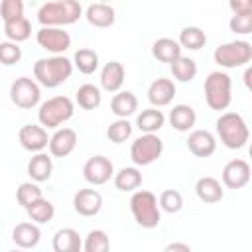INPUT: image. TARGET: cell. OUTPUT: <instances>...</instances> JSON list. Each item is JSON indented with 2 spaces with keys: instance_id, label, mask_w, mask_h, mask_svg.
I'll use <instances>...</instances> for the list:
<instances>
[{
  "instance_id": "obj_24",
  "label": "cell",
  "mask_w": 252,
  "mask_h": 252,
  "mask_svg": "<svg viewBox=\"0 0 252 252\" xmlns=\"http://www.w3.org/2000/svg\"><path fill=\"white\" fill-rule=\"evenodd\" d=\"M197 114L189 104H175L169 110V124L177 130V132H189L195 126Z\"/></svg>"
},
{
  "instance_id": "obj_4",
  "label": "cell",
  "mask_w": 252,
  "mask_h": 252,
  "mask_svg": "<svg viewBox=\"0 0 252 252\" xmlns=\"http://www.w3.org/2000/svg\"><path fill=\"white\" fill-rule=\"evenodd\" d=\"M217 134L228 150H240L246 146L250 132L244 118L238 112H224L217 118Z\"/></svg>"
},
{
  "instance_id": "obj_44",
  "label": "cell",
  "mask_w": 252,
  "mask_h": 252,
  "mask_svg": "<svg viewBox=\"0 0 252 252\" xmlns=\"http://www.w3.org/2000/svg\"><path fill=\"white\" fill-rule=\"evenodd\" d=\"M242 79H244L246 89H248V91H250V94H252V65H250V67H246V71H244Z\"/></svg>"
},
{
  "instance_id": "obj_43",
  "label": "cell",
  "mask_w": 252,
  "mask_h": 252,
  "mask_svg": "<svg viewBox=\"0 0 252 252\" xmlns=\"http://www.w3.org/2000/svg\"><path fill=\"white\" fill-rule=\"evenodd\" d=\"M161 252H193V250H191V246L185 244V242H171V244H167Z\"/></svg>"
},
{
  "instance_id": "obj_27",
  "label": "cell",
  "mask_w": 252,
  "mask_h": 252,
  "mask_svg": "<svg viewBox=\"0 0 252 252\" xmlns=\"http://www.w3.org/2000/svg\"><path fill=\"white\" fill-rule=\"evenodd\" d=\"M51 171H53V161L47 154H35L28 163V175L37 183L47 181L51 177Z\"/></svg>"
},
{
  "instance_id": "obj_26",
  "label": "cell",
  "mask_w": 252,
  "mask_h": 252,
  "mask_svg": "<svg viewBox=\"0 0 252 252\" xmlns=\"http://www.w3.org/2000/svg\"><path fill=\"white\" fill-rule=\"evenodd\" d=\"M165 124V116L158 108H146L136 116V126L144 134H156Z\"/></svg>"
},
{
  "instance_id": "obj_45",
  "label": "cell",
  "mask_w": 252,
  "mask_h": 252,
  "mask_svg": "<svg viewBox=\"0 0 252 252\" xmlns=\"http://www.w3.org/2000/svg\"><path fill=\"white\" fill-rule=\"evenodd\" d=\"M248 156L252 158V144H250V148H248Z\"/></svg>"
},
{
  "instance_id": "obj_17",
  "label": "cell",
  "mask_w": 252,
  "mask_h": 252,
  "mask_svg": "<svg viewBox=\"0 0 252 252\" xmlns=\"http://www.w3.org/2000/svg\"><path fill=\"white\" fill-rule=\"evenodd\" d=\"M187 148L197 158H209L217 150V138L209 130H193L187 138Z\"/></svg>"
},
{
  "instance_id": "obj_10",
  "label": "cell",
  "mask_w": 252,
  "mask_h": 252,
  "mask_svg": "<svg viewBox=\"0 0 252 252\" xmlns=\"http://www.w3.org/2000/svg\"><path fill=\"white\" fill-rule=\"evenodd\" d=\"M35 41L53 55H61L71 47V35L63 28H41L35 33Z\"/></svg>"
},
{
  "instance_id": "obj_25",
  "label": "cell",
  "mask_w": 252,
  "mask_h": 252,
  "mask_svg": "<svg viewBox=\"0 0 252 252\" xmlns=\"http://www.w3.org/2000/svg\"><path fill=\"white\" fill-rule=\"evenodd\" d=\"M110 110L118 118H128L138 110V98L132 91H120L110 100Z\"/></svg>"
},
{
  "instance_id": "obj_31",
  "label": "cell",
  "mask_w": 252,
  "mask_h": 252,
  "mask_svg": "<svg viewBox=\"0 0 252 252\" xmlns=\"http://www.w3.org/2000/svg\"><path fill=\"white\" fill-rule=\"evenodd\" d=\"M73 65L83 73V75H91L98 69V53L94 49L89 47H81L75 51L73 55Z\"/></svg>"
},
{
  "instance_id": "obj_18",
  "label": "cell",
  "mask_w": 252,
  "mask_h": 252,
  "mask_svg": "<svg viewBox=\"0 0 252 252\" xmlns=\"http://www.w3.org/2000/svg\"><path fill=\"white\" fill-rule=\"evenodd\" d=\"M124 77H126L124 65L120 61H108L100 71V87L106 93H120L124 85Z\"/></svg>"
},
{
  "instance_id": "obj_8",
  "label": "cell",
  "mask_w": 252,
  "mask_h": 252,
  "mask_svg": "<svg viewBox=\"0 0 252 252\" xmlns=\"http://www.w3.org/2000/svg\"><path fill=\"white\" fill-rule=\"evenodd\" d=\"M163 152V142L156 134H142L132 142L130 158L134 165H150L154 163Z\"/></svg>"
},
{
  "instance_id": "obj_40",
  "label": "cell",
  "mask_w": 252,
  "mask_h": 252,
  "mask_svg": "<svg viewBox=\"0 0 252 252\" xmlns=\"http://www.w3.org/2000/svg\"><path fill=\"white\" fill-rule=\"evenodd\" d=\"M22 59V49L14 41H2L0 43V61L2 65H14L20 63Z\"/></svg>"
},
{
  "instance_id": "obj_19",
  "label": "cell",
  "mask_w": 252,
  "mask_h": 252,
  "mask_svg": "<svg viewBox=\"0 0 252 252\" xmlns=\"http://www.w3.org/2000/svg\"><path fill=\"white\" fill-rule=\"evenodd\" d=\"M85 18L91 26L94 28H110L116 20V12L112 6L96 2V4H89L85 10Z\"/></svg>"
},
{
  "instance_id": "obj_1",
  "label": "cell",
  "mask_w": 252,
  "mask_h": 252,
  "mask_svg": "<svg viewBox=\"0 0 252 252\" xmlns=\"http://www.w3.org/2000/svg\"><path fill=\"white\" fill-rule=\"evenodd\" d=\"M73 61L65 55H53V57H41L33 63V77L41 87L55 89L63 85L71 73H73Z\"/></svg>"
},
{
  "instance_id": "obj_13",
  "label": "cell",
  "mask_w": 252,
  "mask_h": 252,
  "mask_svg": "<svg viewBox=\"0 0 252 252\" xmlns=\"http://www.w3.org/2000/svg\"><path fill=\"white\" fill-rule=\"evenodd\" d=\"M250 165L244 159H230L222 169V183L228 189H242L250 181Z\"/></svg>"
},
{
  "instance_id": "obj_39",
  "label": "cell",
  "mask_w": 252,
  "mask_h": 252,
  "mask_svg": "<svg viewBox=\"0 0 252 252\" xmlns=\"http://www.w3.org/2000/svg\"><path fill=\"white\" fill-rule=\"evenodd\" d=\"M0 16L2 22H14L18 18H24V2L22 0H2L0 4Z\"/></svg>"
},
{
  "instance_id": "obj_16",
  "label": "cell",
  "mask_w": 252,
  "mask_h": 252,
  "mask_svg": "<svg viewBox=\"0 0 252 252\" xmlns=\"http://www.w3.org/2000/svg\"><path fill=\"white\" fill-rule=\"evenodd\" d=\"M175 96V83L171 79L159 77L156 81H152V85L148 87V100L154 104V108L159 106H167Z\"/></svg>"
},
{
  "instance_id": "obj_30",
  "label": "cell",
  "mask_w": 252,
  "mask_h": 252,
  "mask_svg": "<svg viewBox=\"0 0 252 252\" xmlns=\"http://www.w3.org/2000/svg\"><path fill=\"white\" fill-rule=\"evenodd\" d=\"M207 43V33L197 26H187L179 33V45L191 51H199Z\"/></svg>"
},
{
  "instance_id": "obj_21",
  "label": "cell",
  "mask_w": 252,
  "mask_h": 252,
  "mask_svg": "<svg viewBox=\"0 0 252 252\" xmlns=\"http://www.w3.org/2000/svg\"><path fill=\"white\" fill-rule=\"evenodd\" d=\"M195 193L197 197L203 201V203H219L222 197H224V191H222V185L219 179L207 175V177H201L197 183H195Z\"/></svg>"
},
{
  "instance_id": "obj_7",
  "label": "cell",
  "mask_w": 252,
  "mask_h": 252,
  "mask_svg": "<svg viewBox=\"0 0 252 252\" xmlns=\"http://www.w3.org/2000/svg\"><path fill=\"white\" fill-rule=\"evenodd\" d=\"M215 63L224 69H234L240 65H246L252 61V45L244 39H234L228 43H222L213 53Z\"/></svg>"
},
{
  "instance_id": "obj_38",
  "label": "cell",
  "mask_w": 252,
  "mask_h": 252,
  "mask_svg": "<svg viewBox=\"0 0 252 252\" xmlns=\"http://www.w3.org/2000/svg\"><path fill=\"white\" fill-rule=\"evenodd\" d=\"M158 201H159V209H163L165 213H179L181 207H183V197L175 189L161 191V195H159Z\"/></svg>"
},
{
  "instance_id": "obj_33",
  "label": "cell",
  "mask_w": 252,
  "mask_h": 252,
  "mask_svg": "<svg viewBox=\"0 0 252 252\" xmlns=\"http://www.w3.org/2000/svg\"><path fill=\"white\" fill-rule=\"evenodd\" d=\"M26 211H28V217H30L33 222H37V224L49 222V220L53 219V215H55V207H53V203L47 201V199L35 201V203H33L30 209H26Z\"/></svg>"
},
{
  "instance_id": "obj_5",
  "label": "cell",
  "mask_w": 252,
  "mask_h": 252,
  "mask_svg": "<svg viewBox=\"0 0 252 252\" xmlns=\"http://www.w3.org/2000/svg\"><path fill=\"white\" fill-rule=\"evenodd\" d=\"M130 211L142 228H156L161 220L159 201L152 191H136L130 199Z\"/></svg>"
},
{
  "instance_id": "obj_2",
  "label": "cell",
  "mask_w": 252,
  "mask_h": 252,
  "mask_svg": "<svg viewBox=\"0 0 252 252\" xmlns=\"http://www.w3.org/2000/svg\"><path fill=\"white\" fill-rule=\"evenodd\" d=\"M83 14V6L77 0H55L45 2L37 10V22L41 28H59L75 24Z\"/></svg>"
},
{
  "instance_id": "obj_34",
  "label": "cell",
  "mask_w": 252,
  "mask_h": 252,
  "mask_svg": "<svg viewBox=\"0 0 252 252\" xmlns=\"http://www.w3.org/2000/svg\"><path fill=\"white\" fill-rule=\"evenodd\" d=\"M171 73H173V77H175L177 81L189 83V81H193L195 75H197V63H195L191 57H183V55H181V57L171 65Z\"/></svg>"
},
{
  "instance_id": "obj_35",
  "label": "cell",
  "mask_w": 252,
  "mask_h": 252,
  "mask_svg": "<svg viewBox=\"0 0 252 252\" xmlns=\"http://www.w3.org/2000/svg\"><path fill=\"white\" fill-rule=\"evenodd\" d=\"M85 252H110V240L104 230H91L83 242Z\"/></svg>"
},
{
  "instance_id": "obj_42",
  "label": "cell",
  "mask_w": 252,
  "mask_h": 252,
  "mask_svg": "<svg viewBox=\"0 0 252 252\" xmlns=\"http://www.w3.org/2000/svg\"><path fill=\"white\" fill-rule=\"evenodd\" d=\"M228 8L234 14H248V12H252V0H230Z\"/></svg>"
},
{
  "instance_id": "obj_28",
  "label": "cell",
  "mask_w": 252,
  "mask_h": 252,
  "mask_svg": "<svg viewBox=\"0 0 252 252\" xmlns=\"http://www.w3.org/2000/svg\"><path fill=\"white\" fill-rule=\"evenodd\" d=\"M75 98H77V104H79L81 108H85V110H94V108H98L100 102H102L100 89L94 87V85H91V83L81 85V87L77 89Z\"/></svg>"
},
{
  "instance_id": "obj_9",
  "label": "cell",
  "mask_w": 252,
  "mask_h": 252,
  "mask_svg": "<svg viewBox=\"0 0 252 252\" xmlns=\"http://www.w3.org/2000/svg\"><path fill=\"white\" fill-rule=\"evenodd\" d=\"M10 98L18 108H33L41 98L39 85L30 77H18L10 87Z\"/></svg>"
},
{
  "instance_id": "obj_29",
  "label": "cell",
  "mask_w": 252,
  "mask_h": 252,
  "mask_svg": "<svg viewBox=\"0 0 252 252\" xmlns=\"http://www.w3.org/2000/svg\"><path fill=\"white\" fill-rule=\"evenodd\" d=\"M4 35L8 37V41H14V43L26 41L32 35V24H30V20L24 16V18H18L14 22H6L4 24Z\"/></svg>"
},
{
  "instance_id": "obj_14",
  "label": "cell",
  "mask_w": 252,
  "mask_h": 252,
  "mask_svg": "<svg viewBox=\"0 0 252 252\" xmlns=\"http://www.w3.org/2000/svg\"><path fill=\"white\" fill-rule=\"evenodd\" d=\"M73 207L81 217H94L102 209V195L96 189H79L73 197Z\"/></svg>"
},
{
  "instance_id": "obj_23",
  "label": "cell",
  "mask_w": 252,
  "mask_h": 252,
  "mask_svg": "<svg viewBox=\"0 0 252 252\" xmlns=\"http://www.w3.org/2000/svg\"><path fill=\"white\" fill-rule=\"evenodd\" d=\"M53 252H81L83 240L75 228H61L53 236Z\"/></svg>"
},
{
  "instance_id": "obj_36",
  "label": "cell",
  "mask_w": 252,
  "mask_h": 252,
  "mask_svg": "<svg viewBox=\"0 0 252 252\" xmlns=\"http://www.w3.org/2000/svg\"><path fill=\"white\" fill-rule=\"evenodd\" d=\"M106 136L112 144H122L132 136V124L126 118H118V120L110 122L108 130H106Z\"/></svg>"
},
{
  "instance_id": "obj_46",
  "label": "cell",
  "mask_w": 252,
  "mask_h": 252,
  "mask_svg": "<svg viewBox=\"0 0 252 252\" xmlns=\"http://www.w3.org/2000/svg\"><path fill=\"white\" fill-rule=\"evenodd\" d=\"M10 252H22V250H10Z\"/></svg>"
},
{
  "instance_id": "obj_3",
  "label": "cell",
  "mask_w": 252,
  "mask_h": 252,
  "mask_svg": "<svg viewBox=\"0 0 252 252\" xmlns=\"http://www.w3.org/2000/svg\"><path fill=\"white\" fill-rule=\"evenodd\" d=\"M205 100L211 110H226L232 102V81L224 71H213L205 79Z\"/></svg>"
},
{
  "instance_id": "obj_12",
  "label": "cell",
  "mask_w": 252,
  "mask_h": 252,
  "mask_svg": "<svg viewBox=\"0 0 252 252\" xmlns=\"http://www.w3.org/2000/svg\"><path fill=\"white\" fill-rule=\"evenodd\" d=\"M18 140L24 150L37 152V154H41V150L49 146L47 130L41 124H24L18 132Z\"/></svg>"
},
{
  "instance_id": "obj_37",
  "label": "cell",
  "mask_w": 252,
  "mask_h": 252,
  "mask_svg": "<svg viewBox=\"0 0 252 252\" xmlns=\"http://www.w3.org/2000/svg\"><path fill=\"white\" fill-rule=\"evenodd\" d=\"M16 199H18V203L24 207V209H30L35 201H39V199H43V195H41V189L35 185V183H22L20 187H18V191H16Z\"/></svg>"
},
{
  "instance_id": "obj_15",
  "label": "cell",
  "mask_w": 252,
  "mask_h": 252,
  "mask_svg": "<svg viewBox=\"0 0 252 252\" xmlns=\"http://www.w3.org/2000/svg\"><path fill=\"white\" fill-rule=\"evenodd\" d=\"M77 146V132L73 128H59L49 138V152L53 158H67Z\"/></svg>"
},
{
  "instance_id": "obj_20",
  "label": "cell",
  "mask_w": 252,
  "mask_h": 252,
  "mask_svg": "<svg viewBox=\"0 0 252 252\" xmlns=\"http://www.w3.org/2000/svg\"><path fill=\"white\" fill-rule=\"evenodd\" d=\"M181 45H179V41H175V39H171V37H159L158 41H154V45H152V55L158 59V61H161V63H169V65H173L179 57H181Z\"/></svg>"
},
{
  "instance_id": "obj_22",
  "label": "cell",
  "mask_w": 252,
  "mask_h": 252,
  "mask_svg": "<svg viewBox=\"0 0 252 252\" xmlns=\"http://www.w3.org/2000/svg\"><path fill=\"white\" fill-rule=\"evenodd\" d=\"M12 238H14L16 246L28 250V248L37 246V242H39V238H41V230H39L37 224H33V222H20V224L14 226Z\"/></svg>"
},
{
  "instance_id": "obj_6",
  "label": "cell",
  "mask_w": 252,
  "mask_h": 252,
  "mask_svg": "<svg viewBox=\"0 0 252 252\" xmlns=\"http://www.w3.org/2000/svg\"><path fill=\"white\" fill-rule=\"evenodd\" d=\"M75 112V104L69 96H53V98H47L45 102H41L39 110H37V120L43 128H57L67 122Z\"/></svg>"
},
{
  "instance_id": "obj_11",
  "label": "cell",
  "mask_w": 252,
  "mask_h": 252,
  "mask_svg": "<svg viewBox=\"0 0 252 252\" xmlns=\"http://www.w3.org/2000/svg\"><path fill=\"white\" fill-rule=\"evenodd\" d=\"M112 175H116L114 173V165L104 156H93L83 165V177L91 185H104L106 181H110Z\"/></svg>"
},
{
  "instance_id": "obj_41",
  "label": "cell",
  "mask_w": 252,
  "mask_h": 252,
  "mask_svg": "<svg viewBox=\"0 0 252 252\" xmlns=\"http://www.w3.org/2000/svg\"><path fill=\"white\" fill-rule=\"evenodd\" d=\"M228 28L234 33H252V12L248 14H234L228 22Z\"/></svg>"
},
{
  "instance_id": "obj_32",
  "label": "cell",
  "mask_w": 252,
  "mask_h": 252,
  "mask_svg": "<svg viewBox=\"0 0 252 252\" xmlns=\"http://www.w3.org/2000/svg\"><path fill=\"white\" fill-rule=\"evenodd\" d=\"M114 185L118 191H136L142 185V173L138 167H122L114 175Z\"/></svg>"
}]
</instances>
